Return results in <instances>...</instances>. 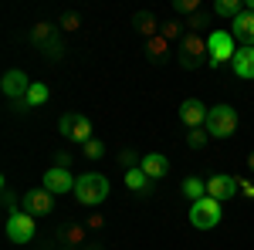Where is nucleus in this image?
Returning <instances> with one entry per match:
<instances>
[{
  "instance_id": "nucleus-1",
  "label": "nucleus",
  "mask_w": 254,
  "mask_h": 250,
  "mask_svg": "<svg viewBox=\"0 0 254 250\" xmlns=\"http://www.w3.org/2000/svg\"><path fill=\"white\" fill-rule=\"evenodd\" d=\"M75 200H78L81 206H98V203H105V200H109V179L102 173L78 176V183H75Z\"/></svg>"
},
{
  "instance_id": "nucleus-2",
  "label": "nucleus",
  "mask_w": 254,
  "mask_h": 250,
  "mask_svg": "<svg viewBox=\"0 0 254 250\" xmlns=\"http://www.w3.org/2000/svg\"><path fill=\"white\" fill-rule=\"evenodd\" d=\"M180 64L187 68V71H196L200 64H207L210 61V51H207V38L203 34H183L180 41Z\"/></svg>"
},
{
  "instance_id": "nucleus-3",
  "label": "nucleus",
  "mask_w": 254,
  "mask_h": 250,
  "mask_svg": "<svg viewBox=\"0 0 254 250\" xmlns=\"http://www.w3.org/2000/svg\"><path fill=\"white\" fill-rule=\"evenodd\" d=\"M220 220H224V210H220V203L214 196H203V200L190 203V223L196 230H214Z\"/></svg>"
},
{
  "instance_id": "nucleus-4",
  "label": "nucleus",
  "mask_w": 254,
  "mask_h": 250,
  "mask_svg": "<svg viewBox=\"0 0 254 250\" xmlns=\"http://www.w3.org/2000/svg\"><path fill=\"white\" fill-rule=\"evenodd\" d=\"M207 51H210V68H220V64H231L237 54V44L231 31H210L207 38Z\"/></svg>"
},
{
  "instance_id": "nucleus-5",
  "label": "nucleus",
  "mask_w": 254,
  "mask_h": 250,
  "mask_svg": "<svg viewBox=\"0 0 254 250\" xmlns=\"http://www.w3.org/2000/svg\"><path fill=\"white\" fill-rule=\"evenodd\" d=\"M207 132L210 139H231L237 132V112L231 105H214L207 115Z\"/></svg>"
},
{
  "instance_id": "nucleus-6",
  "label": "nucleus",
  "mask_w": 254,
  "mask_h": 250,
  "mask_svg": "<svg viewBox=\"0 0 254 250\" xmlns=\"http://www.w3.org/2000/svg\"><path fill=\"white\" fill-rule=\"evenodd\" d=\"M58 132L68 139V142H92V118L81 115V112H68V115L58 118Z\"/></svg>"
},
{
  "instance_id": "nucleus-7",
  "label": "nucleus",
  "mask_w": 254,
  "mask_h": 250,
  "mask_svg": "<svg viewBox=\"0 0 254 250\" xmlns=\"http://www.w3.org/2000/svg\"><path fill=\"white\" fill-rule=\"evenodd\" d=\"M34 216L24 210H14L7 216V237H10V244H31L34 240Z\"/></svg>"
},
{
  "instance_id": "nucleus-8",
  "label": "nucleus",
  "mask_w": 254,
  "mask_h": 250,
  "mask_svg": "<svg viewBox=\"0 0 254 250\" xmlns=\"http://www.w3.org/2000/svg\"><path fill=\"white\" fill-rule=\"evenodd\" d=\"M31 85H34V81L24 75L20 68H10V71L3 75V81H0V92L10 98V101H24L27 92H31Z\"/></svg>"
},
{
  "instance_id": "nucleus-9",
  "label": "nucleus",
  "mask_w": 254,
  "mask_h": 250,
  "mask_svg": "<svg viewBox=\"0 0 254 250\" xmlns=\"http://www.w3.org/2000/svg\"><path fill=\"white\" fill-rule=\"evenodd\" d=\"M20 206H24V213H31V216H48V213L55 210V196L44 190H27L24 196H20Z\"/></svg>"
},
{
  "instance_id": "nucleus-10",
  "label": "nucleus",
  "mask_w": 254,
  "mask_h": 250,
  "mask_svg": "<svg viewBox=\"0 0 254 250\" xmlns=\"http://www.w3.org/2000/svg\"><path fill=\"white\" fill-rule=\"evenodd\" d=\"M207 115H210V108H207L200 98H183V105H180V122H183L187 129H203V125H207Z\"/></svg>"
},
{
  "instance_id": "nucleus-11",
  "label": "nucleus",
  "mask_w": 254,
  "mask_h": 250,
  "mask_svg": "<svg viewBox=\"0 0 254 250\" xmlns=\"http://www.w3.org/2000/svg\"><path fill=\"white\" fill-rule=\"evenodd\" d=\"M75 176L68 173V169H61V166H51L48 173H44V190L51 193V196H61V193H75Z\"/></svg>"
},
{
  "instance_id": "nucleus-12",
  "label": "nucleus",
  "mask_w": 254,
  "mask_h": 250,
  "mask_svg": "<svg viewBox=\"0 0 254 250\" xmlns=\"http://www.w3.org/2000/svg\"><path fill=\"white\" fill-rule=\"evenodd\" d=\"M237 176H227V173H220V176H210L207 179V196H214L217 203H224V200H231V196H237Z\"/></svg>"
},
{
  "instance_id": "nucleus-13",
  "label": "nucleus",
  "mask_w": 254,
  "mask_h": 250,
  "mask_svg": "<svg viewBox=\"0 0 254 250\" xmlns=\"http://www.w3.org/2000/svg\"><path fill=\"white\" fill-rule=\"evenodd\" d=\"M231 34H234V41H241L244 48H254V14L251 10H244L241 17L231 20Z\"/></svg>"
},
{
  "instance_id": "nucleus-14",
  "label": "nucleus",
  "mask_w": 254,
  "mask_h": 250,
  "mask_svg": "<svg viewBox=\"0 0 254 250\" xmlns=\"http://www.w3.org/2000/svg\"><path fill=\"white\" fill-rule=\"evenodd\" d=\"M139 169L149 176V179H163V176L170 173V159H166L163 152H149V155H142Z\"/></svg>"
},
{
  "instance_id": "nucleus-15",
  "label": "nucleus",
  "mask_w": 254,
  "mask_h": 250,
  "mask_svg": "<svg viewBox=\"0 0 254 250\" xmlns=\"http://www.w3.org/2000/svg\"><path fill=\"white\" fill-rule=\"evenodd\" d=\"M231 68H234L237 78L254 81V48H237V54H234V61H231Z\"/></svg>"
},
{
  "instance_id": "nucleus-16",
  "label": "nucleus",
  "mask_w": 254,
  "mask_h": 250,
  "mask_svg": "<svg viewBox=\"0 0 254 250\" xmlns=\"http://www.w3.org/2000/svg\"><path fill=\"white\" fill-rule=\"evenodd\" d=\"M126 190H132L139 193V196H149V190H153V179L142 173V169H126Z\"/></svg>"
},
{
  "instance_id": "nucleus-17",
  "label": "nucleus",
  "mask_w": 254,
  "mask_h": 250,
  "mask_svg": "<svg viewBox=\"0 0 254 250\" xmlns=\"http://www.w3.org/2000/svg\"><path fill=\"white\" fill-rule=\"evenodd\" d=\"M58 240L64 244V247H71V250H78V247H85V244H88V240H85V227H78V223L64 227V230L58 233Z\"/></svg>"
},
{
  "instance_id": "nucleus-18",
  "label": "nucleus",
  "mask_w": 254,
  "mask_h": 250,
  "mask_svg": "<svg viewBox=\"0 0 254 250\" xmlns=\"http://www.w3.org/2000/svg\"><path fill=\"white\" fill-rule=\"evenodd\" d=\"M132 20H136V27H139V31H142V34H146V38H156L159 31H163V27H159V24H156V17H153L149 10H139V14H136V17H132Z\"/></svg>"
},
{
  "instance_id": "nucleus-19",
  "label": "nucleus",
  "mask_w": 254,
  "mask_h": 250,
  "mask_svg": "<svg viewBox=\"0 0 254 250\" xmlns=\"http://www.w3.org/2000/svg\"><path fill=\"white\" fill-rule=\"evenodd\" d=\"M183 196H187L190 203H196V200H203V196H207V183H203V179H196V176H190V179H183Z\"/></svg>"
},
{
  "instance_id": "nucleus-20",
  "label": "nucleus",
  "mask_w": 254,
  "mask_h": 250,
  "mask_svg": "<svg viewBox=\"0 0 254 250\" xmlns=\"http://www.w3.org/2000/svg\"><path fill=\"white\" fill-rule=\"evenodd\" d=\"M244 10H248V7H244L241 0H217V3H214V14H220V17H231V20L241 17Z\"/></svg>"
},
{
  "instance_id": "nucleus-21",
  "label": "nucleus",
  "mask_w": 254,
  "mask_h": 250,
  "mask_svg": "<svg viewBox=\"0 0 254 250\" xmlns=\"http://www.w3.org/2000/svg\"><path fill=\"white\" fill-rule=\"evenodd\" d=\"M48 95H51V92H48V85H44V81H34V85H31V92H27V98H24V105H27V108H38V105L48 101Z\"/></svg>"
},
{
  "instance_id": "nucleus-22",
  "label": "nucleus",
  "mask_w": 254,
  "mask_h": 250,
  "mask_svg": "<svg viewBox=\"0 0 254 250\" xmlns=\"http://www.w3.org/2000/svg\"><path fill=\"white\" fill-rule=\"evenodd\" d=\"M51 38H55V27H51V24H44V20H41V24H34V27H31V41H34L38 48H44Z\"/></svg>"
},
{
  "instance_id": "nucleus-23",
  "label": "nucleus",
  "mask_w": 254,
  "mask_h": 250,
  "mask_svg": "<svg viewBox=\"0 0 254 250\" xmlns=\"http://www.w3.org/2000/svg\"><path fill=\"white\" fill-rule=\"evenodd\" d=\"M166 44H170V41L163 38V34H156V38H149V44H146L149 58H153V61H163V58H166Z\"/></svg>"
},
{
  "instance_id": "nucleus-24",
  "label": "nucleus",
  "mask_w": 254,
  "mask_h": 250,
  "mask_svg": "<svg viewBox=\"0 0 254 250\" xmlns=\"http://www.w3.org/2000/svg\"><path fill=\"white\" fill-rule=\"evenodd\" d=\"M41 51H44V58H51V61H61V54H64V44H61V41H58V34H55V38L48 41V44H44Z\"/></svg>"
},
{
  "instance_id": "nucleus-25",
  "label": "nucleus",
  "mask_w": 254,
  "mask_h": 250,
  "mask_svg": "<svg viewBox=\"0 0 254 250\" xmlns=\"http://www.w3.org/2000/svg\"><path fill=\"white\" fill-rule=\"evenodd\" d=\"M207 139H210V132H207V125H203V129H190V135H187L190 149H203V146H207Z\"/></svg>"
},
{
  "instance_id": "nucleus-26",
  "label": "nucleus",
  "mask_w": 254,
  "mask_h": 250,
  "mask_svg": "<svg viewBox=\"0 0 254 250\" xmlns=\"http://www.w3.org/2000/svg\"><path fill=\"white\" fill-rule=\"evenodd\" d=\"M200 27H207V14L203 10H196L187 17V34H200Z\"/></svg>"
},
{
  "instance_id": "nucleus-27",
  "label": "nucleus",
  "mask_w": 254,
  "mask_h": 250,
  "mask_svg": "<svg viewBox=\"0 0 254 250\" xmlns=\"http://www.w3.org/2000/svg\"><path fill=\"white\" fill-rule=\"evenodd\" d=\"M139 162H142V159H139V155L132 152V149H126V152H119V166H122V169H136Z\"/></svg>"
},
{
  "instance_id": "nucleus-28",
  "label": "nucleus",
  "mask_w": 254,
  "mask_h": 250,
  "mask_svg": "<svg viewBox=\"0 0 254 250\" xmlns=\"http://www.w3.org/2000/svg\"><path fill=\"white\" fill-rule=\"evenodd\" d=\"M102 155H105V146H102L98 139L85 142V159H102Z\"/></svg>"
},
{
  "instance_id": "nucleus-29",
  "label": "nucleus",
  "mask_w": 254,
  "mask_h": 250,
  "mask_svg": "<svg viewBox=\"0 0 254 250\" xmlns=\"http://www.w3.org/2000/svg\"><path fill=\"white\" fill-rule=\"evenodd\" d=\"M173 10H176V14H196V10H200V3H196V0H176Z\"/></svg>"
},
{
  "instance_id": "nucleus-30",
  "label": "nucleus",
  "mask_w": 254,
  "mask_h": 250,
  "mask_svg": "<svg viewBox=\"0 0 254 250\" xmlns=\"http://www.w3.org/2000/svg\"><path fill=\"white\" fill-rule=\"evenodd\" d=\"M159 34H163L166 41H176V38H180V24H176V20H170V24H163V31H159Z\"/></svg>"
},
{
  "instance_id": "nucleus-31",
  "label": "nucleus",
  "mask_w": 254,
  "mask_h": 250,
  "mask_svg": "<svg viewBox=\"0 0 254 250\" xmlns=\"http://www.w3.org/2000/svg\"><path fill=\"white\" fill-rule=\"evenodd\" d=\"M78 14H64V17H61V27H64V31H78Z\"/></svg>"
},
{
  "instance_id": "nucleus-32",
  "label": "nucleus",
  "mask_w": 254,
  "mask_h": 250,
  "mask_svg": "<svg viewBox=\"0 0 254 250\" xmlns=\"http://www.w3.org/2000/svg\"><path fill=\"white\" fill-rule=\"evenodd\" d=\"M237 186H241V193H248L254 200V183H248V179H237Z\"/></svg>"
},
{
  "instance_id": "nucleus-33",
  "label": "nucleus",
  "mask_w": 254,
  "mask_h": 250,
  "mask_svg": "<svg viewBox=\"0 0 254 250\" xmlns=\"http://www.w3.org/2000/svg\"><path fill=\"white\" fill-rule=\"evenodd\" d=\"M3 203H7V210L14 213V193H10V190H3Z\"/></svg>"
},
{
  "instance_id": "nucleus-34",
  "label": "nucleus",
  "mask_w": 254,
  "mask_h": 250,
  "mask_svg": "<svg viewBox=\"0 0 254 250\" xmlns=\"http://www.w3.org/2000/svg\"><path fill=\"white\" fill-rule=\"evenodd\" d=\"M85 227H88V230H98V227H102V216H88V223H85Z\"/></svg>"
},
{
  "instance_id": "nucleus-35",
  "label": "nucleus",
  "mask_w": 254,
  "mask_h": 250,
  "mask_svg": "<svg viewBox=\"0 0 254 250\" xmlns=\"http://www.w3.org/2000/svg\"><path fill=\"white\" fill-rule=\"evenodd\" d=\"M68 162H71V155H68V152H58V166H61V169H68Z\"/></svg>"
},
{
  "instance_id": "nucleus-36",
  "label": "nucleus",
  "mask_w": 254,
  "mask_h": 250,
  "mask_svg": "<svg viewBox=\"0 0 254 250\" xmlns=\"http://www.w3.org/2000/svg\"><path fill=\"white\" fill-rule=\"evenodd\" d=\"M248 169H251V176H254V149L248 152Z\"/></svg>"
},
{
  "instance_id": "nucleus-37",
  "label": "nucleus",
  "mask_w": 254,
  "mask_h": 250,
  "mask_svg": "<svg viewBox=\"0 0 254 250\" xmlns=\"http://www.w3.org/2000/svg\"><path fill=\"white\" fill-rule=\"evenodd\" d=\"M64 250H71V247H64Z\"/></svg>"
}]
</instances>
